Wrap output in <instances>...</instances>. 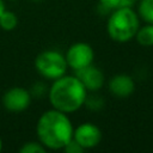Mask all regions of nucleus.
Returning <instances> with one entry per match:
<instances>
[{
  "mask_svg": "<svg viewBox=\"0 0 153 153\" xmlns=\"http://www.w3.org/2000/svg\"><path fill=\"white\" fill-rule=\"evenodd\" d=\"M74 126L68 114L49 109L41 114L36 123L37 140L48 149H62L73 139Z\"/></svg>",
  "mask_w": 153,
  "mask_h": 153,
  "instance_id": "nucleus-1",
  "label": "nucleus"
},
{
  "mask_svg": "<svg viewBox=\"0 0 153 153\" xmlns=\"http://www.w3.org/2000/svg\"><path fill=\"white\" fill-rule=\"evenodd\" d=\"M87 93L86 87L75 74H65L53 80L47 97L51 108L69 115L84 106Z\"/></svg>",
  "mask_w": 153,
  "mask_h": 153,
  "instance_id": "nucleus-2",
  "label": "nucleus"
},
{
  "mask_svg": "<svg viewBox=\"0 0 153 153\" xmlns=\"http://www.w3.org/2000/svg\"><path fill=\"white\" fill-rule=\"evenodd\" d=\"M140 27V17L133 7H118L114 10L106 20V32L117 43L131 41Z\"/></svg>",
  "mask_w": 153,
  "mask_h": 153,
  "instance_id": "nucleus-3",
  "label": "nucleus"
},
{
  "mask_svg": "<svg viewBox=\"0 0 153 153\" xmlns=\"http://www.w3.org/2000/svg\"><path fill=\"white\" fill-rule=\"evenodd\" d=\"M35 69L47 80H55L66 74L68 68L65 54L55 49H47L41 51L35 59Z\"/></svg>",
  "mask_w": 153,
  "mask_h": 153,
  "instance_id": "nucleus-4",
  "label": "nucleus"
},
{
  "mask_svg": "<svg viewBox=\"0 0 153 153\" xmlns=\"http://www.w3.org/2000/svg\"><path fill=\"white\" fill-rule=\"evenodd\" d=\"M65 57L68 67L75 72L93 63L94 50L92 45L86 42H75L68 47Z\"/></svg>",
  "mask_w": 153,
  "mask_h": 153,
  "instance_id": "nucleus-5",
  "label": "nucleus"
},
{
  "mask_svg": "<svg viewBox=\"0 0 153 153\" xmlns=\"http://www.w3.org/2000/svg\"><path fill=\"white\" fill-rule=\"evenodd\" d=\"M32 100V96L27 88L22 86H13L5 91L1 98L2 106L10 112L25 111Z\"/></svg>",
  "mask_w": 153,
  "mask_h": 153,
  "instance_id": "nucleus-6",
  "label": "nucleus"
},
{
  "mask_svg": "<svg viewBox=\"0 0 153 153\" xmlns=\"http://www.w3.org/2000/svg\"><path fill=\"white\" fill-rule=\"evenodd\" d=\"M103 134L100 128L92 122L80 123L74 128L73 139L86 151L97 147L102 141Z\"/></svg>",
  "mask_w": 153,
  "mask_h": 153,
  "instance_id": "nucleus-7",
  "label": "nucleus"
},
{
  "mask_svg": "<svg viewBox=\"0 0 153 153\" xmlns=\"http://www.w3.org/2000/svg\"><path fill=\"white\" fill-rule=\"evenodd\" d=\"M74 73L84 84L87 92H98L104 85V81H105L104 73L93 63L79 71H75Z\"/></svg>",
  "mask_w": 153,
  "mask_h": 153,
  "instance_id": "nucleus-8",
  "label": "nucleus"
},
{
  "mask_svg": "<svg viewBox=\"0 0 153 153\" xmlns=\"http://www.w3.org/2000/svg\"><path fill=\"white\" fill-rule=\"evenodd\" d=\"M108 88L112 96L117 98H127L135 91V81L129 74L118 73L111 76L108 82Z\"/></svg>",
  "mask_w": 153,
  "mask_h": 153,
  "instance_id": "nucleus-9",
  "label": "nucleus"
},
{
  "mask_svg": "<svg viewBox=\"0 0 153 153\" xmlns=\"http://www.w3.org/2000/svg\"><path fill=\"white\" fill-rule=\"evenodd\" d=\"M134 38L142 47H152L153 45V23H146L143 26H140Z\"/></svg>",
  "mask_w": 153,
  "mask_h": 153,
  "instance_id": "nucleus-10",
  "label": "nucleus"
},
{
  "mask_svg": "<svg viewBox=\"0 0 153 153\" xmlns=\"http://www.w3.org/2000/svg\"><path fill=\"white\" fill-rule=\"evenodd\" d=\"M136 12L145 23H153V0H139Z\"/></svg>",
  "mask_w": 153,
  "mask_h": 153,
  "instance_id": "nucleus-11",
  "label": "nucleus"
},
{
  "mask_svg": "<svg viewBox=\"0 0 153 153\" xmlns=\"http://www.w3.org/2000/svg\"><path fill=\"white\" fill-rule=\"evenodd\" d=\"M18 25V17L14 12L5 10L0 16V27L4 31H13Z\"/></svg>",
  "mask_w": 153,
  "mask_h": 153,
  "instance_id": "nucleus-12",
  "label": "nucleus"
},
{
  "mask_svg": "<svg viewBox=\"0 0 153 153\" xmlns=\"http://www.w3.org/2000/svg\"><path fill=\"white\" fill-rule=\"evenodd\" d=\"M105 105V100L102 96H99L97 92H91V94L87 93L84 106H86V109L91 110V111H99L104 108Z\"/></svg>",
  "mask_w": 153,
  "mask_h": 153,
  "instance_id": "nucleus-13",
  "label": "nucleus"
},
{
  "mask_svg": "<svg viewBox=\"0 0 153 153\" xmlns=\"http://www.w3.org/2000/svg\"><path fill=\"white\" fill-rule=\"evenodd\" d=\"M19 152L20 153H45L47 148L38 140L37 141H27L20 146Z\"/></svg>",
  "mask_w": 153,
  "mask_h": 153,
  "instance_id": "nucleus-14",
  "label": "nucleus"
},
{
  "mask_svg": "<svg viewBox=\"0 0 153 153\" xmlns=\"http://www.w3.org/2000/svg\"><path fill=\"white\" fill-rule=\"evenodd\" d=\"M120 7V0H98V11L102 14H110L114 10Z\"/></svg>",
  "mask_w": 153,
  "mask_h": 153,
  "instance_id": "nucleus-15",
  "label": "nucleus"
},
{
  "mask_svg": "<svg viewBox=\"0 0 153 153\" xmlns=\"http://www.w3.org/2000/svg\"><path fill=\"white\" fill-rule=\"evenodd\" d=\"M48 88L49 86H47L45 82L43 81H36L31 85V88L29 90L32 98H42L43 96L48 94Z\"/></svg>",
  "mask_w": 153,
  "mask_h": 153,
  "instance_id": "nucleus-16",
  "label": "nucleus"
},
{
  "mask_svg": "<svg viewBox=\"0 0 153 153\" xmlns=\"http://www.w3.org/2000/svg\"><path fill=\"white\" fill-rule=\"evenodd\" d=\"M62 151H65L66 153H82L85 149L74 139H72L71 141L67 142V145L62 148Z\"/></svg>",
  "mask_w": 153,
  "mask_h": 153,
  "instance_id": "nucleus-17",
  "label": "nucleus"
},
{
  "mask_svg": "<svg viewBox=\"0 0 153 153\" xmlns=\"http://www.w3.org/2000/svg\"><path fill=\"white\" fill-rule=\"evenodd\" d=\"M137 0H120V7H133Z\"/></svg>",
  "mask_w": 153,
  "mask_h": 153,
  "instance_id": "nucleus-18",
  "label": "nucleus"
},
{
  "mask_svg": "<svg viewBox=\"0 0 153 153\" xmlns=\"http://www.w3.org/2000/svg\"><path fill=\"white\" fill-rule=\"evenodd\" d=\"M5 10H6V7H5V1H4V0H0V16H1V13H2Z\"/></svg>",
  "mask_w": 153,
  "mask_h": 153,
  "instance_id": "nucleus-19",
  "label": "nucleus"
},
{
  "mask_svg": "<svg viewBox=\"0 0 153 153\" xmlns=\"http://www.w3.org/2000/svg\"><path fill=\"white\" fill-rule=\"evenodd\" d=\"M2 146H4V143H2V140H1V137H0V152L2 151Z\"/></svg>",
  "mask_w": 153,
  "mask_h": 153,
  "instance_id": "nucleus-20",
  "label": "nucleus"
},
{
  "mask_svg": "<svg viewBox=\"0 0 153 153\" xmlns=\"http://www.w3.org/2000/svg\"><path fill=\"white\" fill-rule=\"evenodd\" d=\"M32 1H35V2H41L42 0H32Z\"/></svg>",
  "mask_w": 153,
  "mask_h": 153,
  "instance_id": "nucleus-21",
  "label": "nucleus"
},
{
  "mask_svg": "<svg viewBox=\"0 0 153 153\" xmlns=\"http://www.w3.org/2000/svg\"><path fill=\"white\" fill-rule=\"evenodd\" d=\"M8 1H17V0H8Z\"/></svg>",
  "mask_w": 153,
  "mask_h": 153,
  "instance_id": "nucleus-22",
  "label": "nucleus"
}]
</instances>
